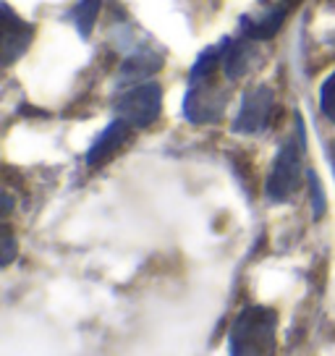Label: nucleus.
Instances as JSON below:
<instances>
[{"label":"nucleus","mask_w":335,"mask_h":356,"mask_svg":"<svg viewBox=\"0 0 335 356\" xmlns=\"http://www.w3.org/2000/svg\"><path fill=\"white\" fill-rule=\"evenodd\" d=\"M16 254H19V249H16V238H13L11 228L8 225H3V259H0V265L8 267L16 259Z\"/></svg>","instance_id":"4468645a"},{"label":"nucleus","mask_w":335,"mask_h":356,"mask_svg":"<svg viewBox=\"0 0 335 356\" xmlns=\"http://www.w3.org/2000/svg\"><path fill=\"white\" fill-rule=\"evenodd\" d=\"M272 108H275L272 87L257 84V87L246 89V95L241 97V105H238V113H236L234 123H231L234 134H244V136L262 134L270 126Z\"/></svg>","instance_id":"39448f33"},{"label":"nucleus","mask_w":335,"mask_h":356,"mask_svg":"<svg viewBox=\"0 0 335 356\" xmlns=\"http://www.w3.org/2000/svg\"><path fill=\"white\" fill-rule=\"evenodd\" d=\"M304 152H307V134H304L302 118L296 121V134L288 142H283L278 155L270 165V173L265 178V197L272 204H286L296 197L307 181V165H304Z\"/></svg>","instance_id":"7ed1b4c3"},{"label":"nucleus","mask_w":335,"mask_h":356,"mask_svg":"<svg viewBox=\"0 0 335 356\" xmlns=\"http://www.w3.org/2000/svg\"><path fill=\"white\" fill-rule=\"evenodd\" d=\"M307 184H309V197H312V218L322 220L325 210H327V197H325L322 181L314 173V168H307Z\"/></svg>","instance_id":"f8f14e48"},{"label":"nucleus","mask_w":335,"mask_h":356,"mask_svg":"<svg viewBox=\"0 0 335 356\" xmlns=\"http://www.w3.org/2000/svg\"><path fill=\"white\" fill-rule=\"evenodd\" d=\"M34 37V29L22 19H16L11 6H3V63L13 66L19 58L29 50V42Z\"/></svg>","instance_id":"1a4fd4ad"},{"label":"nucleus","mask_w":335,"mask_h":356,"mask_svg":"<svg viewBox=\"0 0 335 356\" xmlns=\"http://www.w3.org/2000/svg\"><path fill=\"white\" fill-rule=\"evenodd\" d=\"M100 11H102V0H79L68 16H71V22L76 24V32L81 37H90L95 24H97Z\"/></svg>","instance_id":"9b49d317"},{"label":"nucleus","mask_w":335,"mask_h":356,"mask_svg":"<svg viewBox=\"0 0 335 356\" xmlns=\"http://www.w3.org/2000/svg\"><path fill=\"white\" fill-rule=\"evenodd\" d=\"M257 60V40L236 37L220 42V71L228 81H241Z\"/></svg>","instance_id":"0eeeda50"},{"label":"nucleus","mask_w":335,"mask_h":356,"mask_svg":"<svg viewBox=\"0 0 335 356\" xmlns=\"http://www.w3.org/2000/svg\"><path fill=\"white\" fill-rule=\"evenodd\" d=\"M160 68H163V56H157V53H152V50L134 53L131 58H126V60H123L121 71H118V89L134 87V84H142V81H149Z\"/></svg>","instance_id":"9d476101"},{"label":"nucleus","mask_w":335,"mask_h":356,"mask_svg":"<svg viewBox=\"0 0 335 356\" xmlns=\"http://www.w3.org/2000/svg\"><path fill=\"white\" fill-rule=\"evenodd\" d=\"M131 136H134V129H131L129 123L121 121V118H113V121L97 134V139L90 145V149H87V155H84L87 168L105 165L108 160H113L123 147L131 142Z\"/></svg>","instance_id":"423d86ee"},{"label":"nucleus","mask_w":335,"mask_h":356,"mask_svg":"<svg viewBox=\"0 0 335 356\" xmlns=\"http://www.w3.org/2000/svg\"><path fill=\"white\" fill-rule=\"evenodd\" d=\"M299 6V0H275L270 8L259 13V16H252V19H244V34L257 40V42H268L275 34L280 32L283 22L288 19V13Z\"/></svg>","instance_id":"6e6552de"},{"label":"nucleus","mask_w":335,"mask_h":356,"mask_svg":"<svg viewBox=\"0 0 335 356\" xmlns=\"http://www.w3.org/2000/svg\"><path fill=\"white\" fill-rule=\"evenodd\" d=\"M320 113L335 126V71L322 81L320 87Z\"/></svg>","instance_id":"ddd939ff"},{"label":"nucleus","mask_w":335,"mask_h":356,"mask_svg":"<svg viewBox=\"0 0 335 356\" xmlns=\"http://www.w3.org/2000/svg\"><path fill=\"white\" fill-rule=\"evenodd\" d=\"M113 113L115 118L126 121L134 131L149 129L163 113V87L155 79L126 87L118 92V97L113 100Z\"/></svg>","instance_id":"20e7f679"},{"label":"nucleus","mask_w":335,"mask_h":356,"mask_svg":"<svg viewBox=\"0 0 335 356\" xmlns=\"http://www.w3.org/2000/svg\"><path fill=\"white\" fill-rule=\"evenodd\" d=\"M278 346V309L246 304L228 330V356H272Z\"/></svg>","instance_id":"f03ea898"},{"label":"nucleus","mask_w":335,"mask_h":356,"mask_svg":"<svg viewBox=\"0 0 335 356\" xmlns=\"http://www.w3.org/2000/svg\"><path fill=\"white\" fill-rule=\"evenodd\" d=\"M215 71H220V44L202 50L189 71V87L183 95V118L194 126H210L225 115L228 92L218 87Z\"/></svg>","instance_id":"f257e3e1"}]
</instances>
